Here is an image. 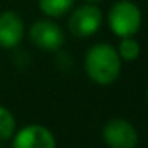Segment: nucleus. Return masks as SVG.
I'll return each instance as SVG.
<instances>
[{"label":"nucleus","instance_id":"f257e3e1","mask_svg":"<svg viewBox=\"0 0 148 148\" xmlns=\"http://www.w3.org/2000/svg\"><path fill=\"white\" fill-rule=\"evenodd\" d=\"M121 58L115 46L108 43H96L86 51L84 72L92 83L110 86L121 75Z\"/></svg>","mask_w":148,"mask_h":148},{"label":"nucleus","instance_id":"f03ea898","mask_svg":"<svg viewBox=\"0 0 148 148\" xmlns=\"http://www.w3.org/2000/svg\"><path fill=\"white\" fill-rule=\"evenodd\" d=\"M107 23L113 35L124 38V37H134L140 30L143 16L137 3L131 0H119L108 10Z\"/></svg>","mask_w":148,"mask_h":148},{"label":"nucleus","instance_id":"7ed1b4c3","mask_svg":"<svg viewBox=\"0 0 148 148\" xmlns=\"http://www.w3.org/2000/svg\"><path fill=\"white\" fill-rule=\"evenodd\" d=\"M103 23V13L96 3H83L69 16V32L78 38H89L96 35Z\"/></svg>","mask_w":148,"mask_h":148},{"label":"nucleus","instance_id":"20e7f679","mask_svg":"<svg viewBox=\"0 0 148 148\" xmlns=\"http://www.w3.org/2000/svg\"><path fill=\"white\" fill-rule=\"evenodd\" d=\"M102 140L108 148H137L138 132L126 118H110L102 127Z\"/></svg>","mask_w":148,"mask_h":148},{"label":"nucleus","instance_id":"39448f33","mask_svg":"<svg viewBox=\"0 0 148 148\" xmlns=\"http://www.w3.org/2000/svg\"><path fill=\"white\" fill-rule=\"evenodd\" d=\"M29 37L30 42L43 51H58L65 42L64 30L51 18L35 21L29 29Z\"/></svg>","mask_w":148,"mask_h":148},{"label":"nucleus","instance_id":"423d86ee","mask_svg":"<svg viewBox=\"0 0 148 148\" xmlns=\"http://www.w3.org/2000/svg\"><path fill=\"white\" fill-rule=\"evenodd\" d=\"M11 138V148H58L54 134L43 124H27Z\"/></svg>","mask_w":148,"mask_h":148},{"label":"nucleus","instance_id":"0eeeda50","mask_svg":"<svg viewBox=\"0 0 148 148\" xmlns=\"http://www.w3.org/2000/svg\"><path fill=\"white\" fill-rule=\"evenodd\" d=\"M24 21L16 11L5 10L0 13V48L13 49L24 38Z\"/></svg>","mask_w":148,"mask_h":148},{"label":"nucleus","instance_id":"6e6552de","mask_svg":"<svg viewBox=\"0 0 148 148\" xmlns=\"http://www.w3.org/2000/svg\"><path fill=\"white\" fill-rule=\"evenodd\" d=\"M75 0H38V8L51 19L62 18L73 8Z\"/></svg>","mask_w":148,"mask_h":148},{"label":"nucleus","instance_id":"1a4fd4ad","mask_svg":"<svg viewBox=\"0 0 148 148\" xmlns=\"http://www.w3.org/2000/svg\"><path fill=\"white\" fill-rule=\"evenodd\" d=\"M116 51H118L121 61L134 62V61H137L138 56H140L142 46L134 37H124V38H121V42H119Z\"/></svg>","mask_w":148,"mask_h":148},{"label":"nucleus","instance_id":"9d476101","mask_svg":"<svg viewBox=\"0 0 148 148\" xmlns=\"http://www.w3.org/2000/svg\"><path fill=\"white\" fill-rule=\"evenodd\" d=\"M16 132V119L13 113L3 105H0V142L10 140Z\"/></svg>","mask_w":148,"mask_h":148},{"label":"nucleus","instance_id":"9b49d317","mask_svg":"<svg viewBox=\"0 0 148 148\" xmlns=\"http://www.w3.org/2000/svg\"><path fill=\"white\" fill-rule=\"evenodd\" d=\"M84 2H88V3H100V2H102V0H84Z\"/></svg>","mask_w":148,"mask_h":148},{"label":"nucleus","instance_id":"f8f14e48","mask_svg":"<svg viewBox=\"0 0 148 148\" xmlns=\"http://www.w3.org/2000/svg\"><path fill=\"white\" fill-rule=\"evenodd\" d=\"M145 97H147V102H148V88H147V92H145Z\"/></svg>","mask_w":148,"mask_h":148},{"label":"nucleus","instance_id":"ddd939ff","mask_svg":"<svg viewBox=\"0 0 148 148\" xmlns=\"http://www.w3.org/2000/svg\"><path fill=\"white\" fill-rule=\"evenodd\" d=\"M0 148H5V147H3V145H0Z\"/></svg>","mask_w":148,"mask_h":148}]
</instances>
